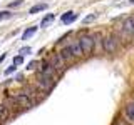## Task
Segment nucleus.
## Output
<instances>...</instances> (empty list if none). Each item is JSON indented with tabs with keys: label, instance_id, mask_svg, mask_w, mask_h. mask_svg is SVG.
I'll return each mask as SVG.
<instances>
[{
	"label": "nucleus",
	"instance_id": "4468645a",
	"mask_svg": "<svg viewBox=\"0 0 134 125\" xmlns=\"http://www.w3.org/2000/svg\"><path fill=\"white\" fill-rule=\"evenodd\" d=\"M35 32H37V27H30V28H27V30L22 33V40H29Z\"/></svg>",
	"mask_w": 134,
	"mask_h": 125
},
{
	"label": "nucleus",
	"instance_id": "6e6552de",
	"mask_svg": "<svg viewBox=\"0 0 134 125\" xmlns=\"http://www.w3.org/2000/svg\"><path fill=\"white\" fill-rule=\"evenodd\" d=\"M124 32L131 33V35H134V17H129V18L124 20V25H122Z\"/></svg>",
	"mask_w": 134,
	"mask_h": 125
},
{
	"label": "nucleus",
	"instance_id": "9d476101",
	"mask_svg": "<svg viewBox=\"0 0 134 125\" xmlns=\"http://www.w3.org/2000/svg\"><path fill=\"white\" fill-rule=\"evenodd\" d=\"M54 20H55V15L54 14H47L44 17V18H42V22H40V27H47L49 23H52Z\"/></svg>",
	"mask_w": 134,
	"mask_h": 125
},
{
	"label": "nucleus",
	"instance_id": "393cba45",
	"mask_svg": "<svg viewBox=\"0 0 134 125\" xmlns=\"http://www.w3.org/2000/svg\"><path fill=\"white\" fill-rule=\"evenodd\" d=\"M129 2H131V3H134V0H129Z\"/></svg>",
	"mask_w": 134,
	"mask_h": 125
},
{
	"label": "nucleus",
	"instance_id": "a211bd4d",
	"mask_svg": "<svg viewBox=\"0 0 134 125\" xmlns=\"http://www.w3.org/2000/svg\"><path fill=\"white\" fill-rule=\"evenodd\" d=\"M12 14L10 12H0V20H5V18H10Z\"/></svg>",
	"mask_w": 134,
	"mask_h": 125
},
{
	"label": "nucleus",
	"instance_id": "5701e85b",
	"mask_svg": "<svg viewBox=\"0 0 134 125\" xmlns=\"http://www.w3.org/2000/svg\"><path fill=\"white\" fill-rule=\"evenodd\" d=\"M20 3H22V0H17V2H12V3H10L8 7H19Z\"/></svg>",
	"mask_w": 134,
	"mask_h": 125
},
{
	"label": "nucleus",
	"instance_id": "b1692460",
	"mask_svg": "<svg viewBox=\"0 0 134 125\" xmlns=\"http://www.w3.org/2000/svg\"><path fill=\"white\" fill-rule=\"evenodd\" d=\"M3 60H5V55H2V57H0V62H3Z\"/></svg>",
	"mask_w": 134,
	"mask_h": 125
},
{
	"label": "nucleus",
	"instance_id": "f03ea898",
	"mask_svg": "<svg viewBox=\"0 0 134 125\" xmlns=\"http://www.w3.org/2000/svg\"><path fill=\"white\" fill-rule=\"evenodd\" d=\"M79 43H81V47H82V52H84V55H89V53L94 50V39L89 35H84L79 39Z\"/></svg>",
	"mask_w": 134,
	"mask_h": 125
},
{
	"label": "nucleus",
	"instance_id": "20e7f679",
	"mask_svg": "<svg viewBox=\"0 0 134 125\" xmlns=\"http://www.w3.org/2000/svg\"><path fill=\"white\" fill-rule=\"evenodd\" d=\"M40 72L44 73V75H47L49 78H52V80H57V70L54 68V67L50 65L49 62H42V68H40Z\"/></svg>",
	"mask_w": 134,
	"mask_h": 125
},
{
	"label": "nucleus",
	"instance_id": "aec40b11",
	"mask_svg": "<svg viewBox=\"0 0 134 125\" xmlns=\"http://www.w3.org/2000/svg\"><path fill=\"white\" fill-rule=\"evenodd\" d=\"M15 68H17V67H15L14 64H12V65H10V67H8V68L5 70V75H10L12 72H15Z\"/></svg>",
	"mask_w": 134,
	"mask_h": 125
},
{
	"label": "nucleus",
	"instance_id": "ddd939ff",
	"mask_svg": "<svg viewBox=\"0 0 134 125\" xmlns=\"http://www.w3.org/2000/svg\"><path fill=\"white\" fill-rule=\"evenodd\" d=\"M49 5L47 3H37V5H34L30 10H29V14H37V12H42V10H45Z\"/></svg>",
	"mask_w": 134,
	"mask_h": 125
},
{
	"label": "nucleus",
	"instance_id": "412c9836",
	"mask_svg": "<svg viewBox=\"0 0 134 125\" xmlns=\"http://www.w3.org/2000/svg\"><path fill=\"white\" fill-rule=\"evenodd\" d=\"M29 53H30V48L29 47H24L22 50H20V55H29Z\"/></svg>",
	"mask_w": 134,
	"mask_h": 125
},
{
	"label": "nucleus",
	"instance_id": "f3484780",
	"mask_svg": "<svg viewBox=\"0 0 134 125\" xmlns=\"http://www.w3.org/2000/svg\"><path fill=\"white\" fill-rule=\"evenodd\" d=\"M94 20H96V15L91 14V15H87L86 18H84V23H91V22H94Z\"/></svg>",
	"mask_w": 134,
	"mask_h": 125
},
{
	"label": "nucleus",
	"instance_id": "4be33fe9",
	"mask_svg": "<svg viewBox=\"0 0 134 125\" xmlns=\"http://www.w3.org/2000/svg\"><path fill=\"white\" fill-rule=\"evenodd\" d=\"M114 125H129V123L126 122V120H122V118H117L116 122H114Z\"/></svg>",
	"mask_w": 134,
	"mask_h": 125
},
{
	"label": "nucleus",
	"instance_id": "423d86ee",
	"mask_svg": "<svg viewBox=\"0 0 134 125\" xmlns=\"http://www.w3.org/2000/svg\"><path fill=\"white\" fill-rule=\"evenodd\" d=\"M15 102L19 103L20 107H24V108H29V107H32V100H30V97H29V95H25V93H19L15 97Z\"/></svg>",
	"mask_w": 134,
	"mask_h": 125
},
{
	"label": "nucleus",
	"instance_id": "6ab92c4d",
	"mask_svg": "<svg viewBox=\"0 0 134 125\" xmlns=\"http://www.w3.org/2000/svg\"><path fill=\"white\" fill-rule=\"evenodd\" d=\"M37 65H39V62L34 60V62H30V64L27 65V68H29V70H34V68H37Z\"/></svg>",
	"mask_w": 134,
	"mask_h": 125
},
{
	"label": "nucleus",
	"instance_id": "dca6fc26",
	"mask_svg": "<svg viewBox=\"0 0 134 125\" xmlns=\"http://www.w3.org/2000/svg\"><path fill=\"white\" fill-rule=\"evenodd\" d=\"M12 64H14L15 67L22 65V64H24V55H17V57H14V60H12Z\"/></svg>",
	"mask_w": 134,
	"mask_h": 125
},
{
	"label": "nucleus",
	"instance_id": "0eeeda50",
	"mask_svg": "<svg viewBox=\"0 0 134 125\" xmlns=\"http://www.w3.org/2000/svg\"><path fill=\"white\" fill-rule=\"evenodd\" d=\"M59 53H60V57H62V58H64L65 64H69V62H72V60H74V52H72V48H70V45H69V47H64Z\"/></svg>",
	"mask_w": 134,
	"mask_h": 125
},
{
	"label": "nucleus",
	"instance_id": "7ed1b4c3",
	"mask_svg": "<svg viewBox=\"0 0 134 125\" xmlns=\"http://www.w3.org/2000/svg\"><path fill=\"white\" fill-rule=\"evenodd\" d=\"M49 64L52 65L59 73H62V72H64V68H65V62H64V58L60 57V53H54V55L49 58Z\"/></svg>",
	"mask_w": 134,
	"mask_h": 125
},
{
	"label": "nucleus",
	"instance_id": "1a4fd4ad",
	"mask_svg": "<svg viewBox=\"0 0 134 125\" xmlns=\"http://www.w3.org/2000/svg\"><path fill=\"white\" fill-rule=\"evenodd\" d=\"M77 18V14H74V12H67V14L62 15V23H72L74 20Z\"/></svg>",
	"mask_w": 134,
	"mask_h": 125
},
{
	"label": "nucleus",
	"instance_id": "f8f14e48",
	"mask_svg": "<svg viewBox=\"0 0 134 125\" xmlns=\"http://www.w3.org/2000/svg\"><path fill=\"white\" fill-rule=\"evenodd\" d=\"M126 117H127L129 122H134V103H129L126 107Z\"/></svg>",
	"mask_w": 134,
	"mask_h": 125
},
{
	"label": "nucleus",
	"instance_id": "2eb2a0df",
	"mask_svg": "<svg viewBox=\"0 0 134 125\" xmlns=\"http://www.w3.org/2000/svg\"><path fill=\"white\" fill-rule=\"evenodd\" d=\"M7 117H8L7 107H5V105H0V120H5Z\"/></svg>",
	"mask_w": 134,
	"mask_h": 125
},
{
	"label": "nucleus",
	"instance_id": "f257e3e1",
	"mask_svg": "<svg viewBox=\"0 0 134 125\" xmlns=\"http://www.w3.org/2000/svg\"><path fill=\"white\" fill-rule=\"evenodd\" d=\"M54 83H55V80H52V78H49L47 75H44V73H39L35 77V85H37V89H39L40 92H50L52 90V87H54Z\"/></svg>",
	"mask_w": 134,
	"mask_h": 125
},
{
	"label": "nucleus",
	"instance_id": "9b49d317",
	"mask_svg": "<svg viewBox=\"0 0 134 125\" xmlns=\"http://www.w3.org/2000/svg\"><path fill=\"white\" fill-rule=\"evenodd\" d=\"M70 48H72V52H74V57H81V55H84L82 47H81V43H79V42L72 43V45H70Z\"/></svg>",
	"mask_w": 134,
	"mask_h": 125
},
{
	"label": "nucleus",
	"instance_id": "39448f33",
	"mask_svg": "<svg viewBox=\"0 0 134 125\" xmlns=\"http://www.w3.org/2000/svg\"><path fill=\"white\" fill-rule=\"evenodd\" d=\"M102 45H104V50H106L107 53H114L117 50V42H116L114 37H107V39H104Z\"/></svg>",
	"mask_w": 134,
	"mask_h": 125
}]
</instances>
